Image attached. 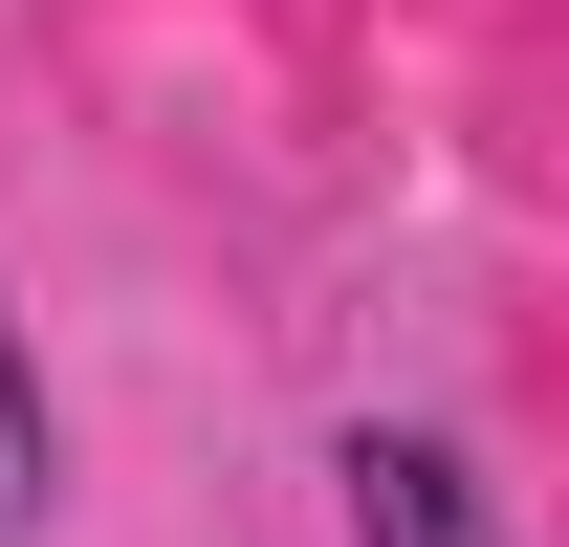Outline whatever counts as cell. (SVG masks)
Masks as SVG:
<instances>
[{
	"label": "cell",
	"mask_w": 569,
	"mask_h": 547,
	"mask_svg": "<svg viewBox=\"0 0 569 547\" xmlns=\"http://www.w3.org/2000/svg\"><path fill=\"white\" fill-rule=\"evenodd\" d=\"M351 547H503L460 438H351Z\"/></svg>",
	"instance_id": "cell-1"
},
{
	"label": "cell",
	"mask_w": 569,
	"mask_h": 547,
	"mask_svg": "<svg viewBox=\"0 0 569 547\" xmlns=\"http://www.w3.org/2000/svg\"><path fill=\"white\" fill-rule=\"evenodd\" d=\"M0 526H44V372H22V329H0Z\"/></svg>",
	"instance_id": "cell-2"
}]
</instances>
